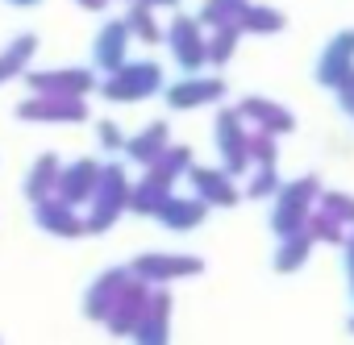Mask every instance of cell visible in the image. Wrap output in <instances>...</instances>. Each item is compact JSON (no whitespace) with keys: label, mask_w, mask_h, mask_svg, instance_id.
<instances>
[{"label":"cell","mask_w":354,"mask_h":345,"mask_svg":"<svg viewBox=\"0 0 354 345\" xmlns=\"http://www.w3.org/2000/svg\"><path fill=\"white\" fill-rule=\"evenodd\" d=\"M129 170L121 162H104L100 166V184H96V196H92V213L84 217V233H104L117 225V217L125 213L129 204Z\"/></svg>","instance_id":"cell-1"},{"label":"cell","mask_w":354,"mask_h":345,"mask_svg":"<svg viewBox=\"0 0 354 345\" xmlns=\"http://www.w3.org/2000/svg\"><path fill=\"white\" fill-rule=\"evenodd\" d=\"M104 100L113 104H133V100H146V96H158L162 92V67L150 63V59H133V63H121L117 71H109L96 88Z\"/></svg>","instance_id":"cell-2"},{"label":"cell","mask_w":354,"mask_h":345,"mask_svg":"<svg viewBox=\"0 0 354 345\" xmlns=\"http://www.w3.org/2000/svg\"><path fill=\"white\" fill-rule=\"evenodd\" d=\"M317 200H321V179H317V175H304V179L283 184L279 196H275V213H271V229H275V237H292V233H300V229L308 225Z\"/></svg>","instance_id":"cell-3"},{"label":"cell","mask_w":354,"mask_h":345,"mask_svg":"<svg viewBox=\"0 0 354 345\" xmlns=\"http://www.w3.org/2000/svg\"><path fill=\"white\" fill-rule=\"evenodd\" d=\"M213 137H217V150H221V170L225 175H246V170L254 166L250 154H246V117L238 108H221L217 112V125H213Z\"/></svg>","instance_id":"cell-4"},{"label":"cell","mask_w":354,"mask_h":345,"mask_svg":"<svg viewBox=\"0 0 354 345\" xmlns=\"http://www.w3.org/2000/svg\"><path fill=\"white\" fill-rule=\"evenodd\" d=\"M167 46L175 50V63H180L184 71H201L209 63V38H205V26L188 13H175L162 30Z\"/></svg>","instance_id":"cell-5"},{"label":"cell","mask_w":354,"mask_h":345,"mask_svg":"<svg viewBox=\"0 0 354 345\" xmlns=\"http://www.w3.org/2000/svg\"><path fill=\"white\" fill-rule=\"evenodd\" d=\"M26 83L30 92H42V96H88L100 88V75L88 71V67H59V71H26Z\"/></svg>","instance_id":"cell-6"},{"label":"cell","mask_w":354,"mask_h":345,"mask_svg":"<svg viewBox=\"0 0 354 345\" xmlns=\"http://www.w3.org/2000/svg\"><path fill=\"white\" fill-rule=\"evenodd\" d=\"M129 270H133V279H142V283L154 287V283H171V279L201 275L205 262L192 258V254H142V258L129 262Z\"/></svg>","instance_id":"cell-7"},{"label":"cell","mask_w":354,"mask_h":345,"mask_svg":"<svg viewBox=\"0 0 354 345\" xmlns=\"http://www.w3.org/2000/svg\"><path fill=\"white\" fill-rule=\"evenodd\" d=\"M225 92H230V88H225L221 75H209V79L188 75V79H180V83H167V88H162V100H167V108H175V112H188V108L225 100Z\"/></svg>","instance_id":"cell-8"},{"label":"cell","mask_w":354,"mask_h":345,"mask_svg":"<svg viewBox=\"0 0 354 345\" xmlns=\"http://www.w3.org/2000/svg\"><path fill=\"white\" fill-rule=\"evenodd\" d=\"M150 295H154V287L150 283H142V279H129L125 287H121V295H117V304H113V312H109V333L113 337H129L138 324H142V316H146V308H150Z\"/></svg>","instance_id":"cell-9"},{"label":"cell","mask_w":354,"mask_h":345,"mask_svg":"<svg viewBox=\"0 0 354 345\" xmlns=\"http://www.w3.org/2000/svg\"><path fill=\"white\" fill-rule=\"evenodd\" d=\"M96 184H100V162L96 158H75L59 170V184H55V196L71 208L80 204H92L96 196Z\"/></svg>","instance_id":"cell-10"},{"label":"cell","mask_w":354,"mask_h":345,"mask_svg":"<svg viewBox=\"0 0 354 345\" xmlns=\"http://www.w3.org/2000/svg\"><path fill=\"white\" fill-rule=\"evenodd\" d=\"M17 117L21 121H84L88 117V104H84V96H42V92H34L30 100H21L17 104Z\"/></svg>","instance_id":"cell-11"},{"label":"cell","mask_w":354,"mask_h":345,"mask_svg":"<svg viewBox=\"0 0 354 345\" xmlns=\"http://www.w3.org/2000/svg\"><path fill=\"white\" fill-rule=\"evenodd\" d=\"M350 71H354V30L337 34V38L321 50V59H317V83L329 88V92H337Z\"/></svg>","instance_id":"cell-12"},{"label":"cell","mask_w":354,"mask_h":345,"mask_svg":"<svg viewBox=\"0 0 354 345\" xmlns=\"http://www.w3.org/2000/svg\"><path fill=\"white\" fill-rule=\"evenodd\" d=\"M188 179H192V196L205 200L209 208H234L238 204L234 175H225L221 166H188Z\"/></svg>","instance_id":"cell-13"},{"label":"cell","mask_w":354,"mask_h":345,"mask_svg":"<svg viewBox=\"0 0 354 345\" xmlns=\"http://www.w3.org/2000/svg\"><path fill=\"white\" fill-rule=\"evenodd\" d=\"M129 279H133L129 266H113V270L96 275L92 287H88V295H84V316L88 320H109V312H113V304H117V295H121V287Z\"/></svg>","instance_id":"cell-14"},{"label":"cell","mask_w":354,"mask_h":345,"mask_svg":"<svg viewBox=\"0 0 354 345\" xmlns=\"http://www.w3.org/2000/svg\"><path fill=\"white\" fill-rule=\"evenodd\" d=\"M205 217H209V204L196 200V196H167L154 213V221L162 229H175V233H188V229L205 225Z\"/></svg>","instance_id":"cell-15"},{"label":"cell","mask_w":354,"mask_h":345,"mask_svg":"<svg viewBox=\"0 0 354 345\" xmlns=\"http://www.w3.org/2000/svg\"><path fill=\"white\" fill-rule=\"evenodd\" d=\"M92 59H96V67L104 75L117 71L121 63H129V30H125V21H104L100 26V34L92 42Z\"/></svg>","instance_id":"cell-16"},{"label":"cell","mask_w":354,"mask_h":345,"mask_svg":"<svg viewBox=\"0 0 354 345\" xmlns=\"http://www.w3.org/2000/svg\"><path fill=\"white\" fill-rule=\"evenodd\" d=\"M34 221H38V229H46V233H55V237H80V233H84V217H80L71 204H63L59 196L38 200V204H34Z\"/></svg>","instance_id":"cell-17"},{"label":"cell","mask_w":354,"mask_h":345,"mask_svg":"<svg viewBox=\"0 0 354 345\" xmlns=\"http://www.w3.org/2000/svg\"><path fill=\"white\" fill-rule=\"evenodd\" d=\"M167 316H171V295H167V291H154V295H150V308H146L142 324L129 333V341H133V345H167V341H171Z\"/></svg>","instance_id":"cell-18"},{"label":"cell","mask_w":354,"mask_h":345,"mask_svg":"<svg viewBox=\"0 0 354 345\" xmlns=\"http://www.w3.org/2000/svg\"><path fill=\"white\" fill-rule=\"evenodd\" d=\"M238 112L246 117V121H254L259 129H267V133H292L296 129V117L283 108V104H275V100H263V96H246L242 104H238Z\"/></svg>","instance_id":"cell-19"},{"label":"cell","mask_w":354,"mask_h":345,"mask_svg":"<svg viewBox=\"0 0 354 345\" xmlns=\"http://www.w3.org/2000/svg\"><path fill=\"white\" fill-rule=\"evenodd\" d=\"M171 146V129H167V121H154V125H146L142 133H133V137H125V158H133L138 166H150V162H158L162 158V150Z\"/></svg>","instance_id":"cell-20"},{"label":"cell","mask_w":354,"mask_h":345,"mask_svg":"<svg viewBox=\"0 0 354 345\" xmlns=\"http://www.w3.org/2000/svg\"><path fill=\"white\" fill-rule=\"evenodd\" d=\"M59 170H63V162L55 158V154H42L34 166H30V175H26V200H46V196H55V184H59Z\"/></svg>","instance_id":"cell-21"},{"label":"cell","mask_w":354,"mask_h":345,"mask_svg":"<svg viewBox=\"0 0 354 345\" xmlns=\"http://www.w3.org/2000/svg\"><path fill=\"white\" fill-rule=\"evenodd\" d=\"M34 50H38V34H21V38L9 42V50H0V83H9V79L26 75Z\"/></svg>","instance_id":"cell-22"},{"label":"cell","mask_w":354,"mask_h":345,"mask_svg":"<svg viewBox=\"0 0 354 345\" xmlns=\"http://www.w3.org/2000/svg\"><path fill=\"white\" fill-rule=\"evenodd\" d=\"M188 166H192V150H188V146H167V150H162V158L146 166V175H154L158 184H167V188H171L180 175H188Z\"/></svg>","instance_id":"cell-23"},{"label":"cell","mask_w":354,"mask_h":345,"mask_svg":"<svg viewBox=\"0 0 354 345\" xmlns=\"http://www.w3.org/2000/svg\"><path fill=\"white\" fill-rule=\"evenodd\" d=\"M279 241H283V246L275 250V270H279V275H296V270L308 262L313 246H317L304 229H300V233H292V237H279Z\"/></svg>","instance_id":"cell-24"},{"label":"cell","mask_w":354,"mask_h":345,"mask_svg":"<svg viewBox=\"0 0 354 345\" xmlns=\"http://www.w3.org/2000/svg\"><path fill=\"white\" fill-rule=\"evenodd\" d=\"M283 26H288V17L279 9H267V5H246L242 17H238L242 34H279Z\"/></svg>","instance_id":"cell-25"},{"label":"cell","mask_w":354,"mask_h":345,"mask_svg":"<svg viewBox=\"0 0 354 345\" xmlns=\"http://www.w3.org/2000/svg\"><path fill=\"white\" fill-rule=\"evenodd\" d=\"M167 196H171V188H167V184H158L154 175H146L142 184H133V188H129V204H125V208H133V213H142V217H154V213H158V204H162Z\"/></svg>","instance_id":"cell-26"},{"label":"cell","mask_w":354,"mask_h":345,"mask_svg":"<svg viewBox=\"0 0 354 345\" xmlns=\"http://www.w3.org/2000/svg\"><path fill=\"white\" fill-rule=\"evenodd\" d=\"M125 30H129V38H138V42H146V46H154V42H162V26H158V17H154V9H146V5H129V13H125Z\"/></svg>","instance_id":"cell-27"},{"label":"cell","mask_w":354,"mask_h":345,"mask_svg":"<svg viewBox=\"0 0 354 345\" xmlns=\"http://www.w3.org/2000/svg\"><path fill=\"white\" fill-rule=\"evenodd\" d=\"M246 5H250V0H205L201 13H196V21H201V26H209V30H217V26L238 21Z\"/></svg>","instance_id":"cell-28"},{"label":"cell","mask_w":354,"mask_h":345,"mask_svg":"<svg viewBox=\"0 0 354 345\" xmlns=\"http://www.w3.org/2000/svg\"><path fill=\"white\" fill-rule=\"evenodd\" d=\"M238 42H242V30H238V21H230V26H217V30H213V38H209V63H213V67H225V63L234 59Z\"/></svg>","instance_id":"cell-29"},{"label":"cell","mask_w":354,"mask_h":345,"mask_svg":"<svg viewBox=\"0 0 354 345\" xmlns=\"http://www.w3.org/2000/svg\"><path fill=\"white\" fill-rule=\"evenodd\" d=\"M304 233H308L313 241H329V246H342V241H346L342 221H333V217H329V213H321V208H313V217H308Z\"/></svg>","instance_id":"cell-30"},{"label":"cell","mask_w":354,"mask_h":345,"mask_svg":"<svg viewBox=\"0 0 354 345\" xmlns=\"http://www.w3.org/2000/svg\"><path fill=\"white\" fill-rule=\"evenodd\" d=\"M279 188H283V179H279L275 166H254L246 196H250V200H267V196H279Z\"/></svg>","instance_id":"cell-31"},{"label":"cell","mask_w":354,"mask_h":345,"mask_svg":"<svg viewBox=\"0 0 354 345\" xmlns=\"http://www.w3.org/2000/svg\"><path fill=\"white\" fill-rule=\"evenodd\" d=\"M246 154H250V162L254 166H275V133H267V129H254L250 137H246Z\"/></svg>","instance_id":"cell-32"},{"label":"cell","mask_w":354,"mask_h":345,"mask_svg":"<svg viewBox=\"0 0 354 345\" xmlns=\"http://www.w3.org/2000/svg\"><path fill=\"white\" fill-rule=\"evenodd\" d=\"M321 213H329L333 221H342V225H354V196H346V192H321Z\"/></svg>","instance_id":"cell-33"},{"label":"cell","mask_w":354,"mask_h":345,"mask_svg":"<svg viewBox=\"0 0 354 345\" xmlns=\"http://www.w3.org/2000/svg\"><path fill=\"white\" fill-rule=\"evenodd\" d=\"M96 141H100V150H125V133L113 121H100L96 125Z\"/></svg>","instance_id":"cell-34"},{"label":"cell","mask_w":354,"mask_h":345,"mask_svg":"<svg viewBox=\"0 0 354 345\" xmlns=\"http://www.w3.org/2000/svg\"><path fill=\"white\" fill-rule=\"evenodd\" d=\"M337 104H342L346 112H354V71H350V75H346V83L337 88Z\"/></svg>","instance_id":"cell-35"},{"label":"cell","mask_w":354,"mask_h":345,"mask_svg":"<svg viewBox=\"0 0 354 345\" xmlns=\"http://www.w3.org/2000/svg\"><path fill=\"white\" fill-rule=\"evenodd\" d=\"M342 246H346V270H350V295H354V233H350Z\"/></svg>","instance_id":"cell-36"},{"label":"cell","mask_w":354,"mask_h":345,"mask_svg":"<svg viewBox=\"0 0 354 345\" xmlns=\"http://www.w3.org/2000/svg\"><path fill=\"white\" fill-rule=\"evenodd\" d=\"M138 5H146V9H180V0H138Z\"/></svg>","instance_id":"cell-37"},{"label":"cell","mask_w":354,"mask_h":345,"mask_svg":"<svg viewBox=\"0 0 354 345\" xmlns=\"http://www.w3.org/2000/svg\"><path fill=\"white\" fill-rule=\"evenodd\" d=\"M80 9H88V13H104L109 9V0H75Z\"/></svg>","instance_id":"cell-38"},{"label":"cell","mask_w":354,"mask_h":345,"mask_svg":"<svg viewBox=\"0 0 354 345\" xmlns=\"http://www.w3.org/2000/svg\"><path fill=\"white\" fill-rule=\"evenodd\" d=\"M9 5H17V9H30V5H42V0H9Z\"/></svg>","instance_id":"cell-39"},{"label":"cell","mask_w":354,"mask_h":345,"mask_svg":"<svg viewBox=\"0 0 354 345\" xmlns=\"http://www.w3.org/2000/svg\"><path fill=\"white\" fill-rule=\"evenodd\" d=\"M350 333H354V316H350Z\"/></svg>","instance_id":"cell-40"}]
</instances>
